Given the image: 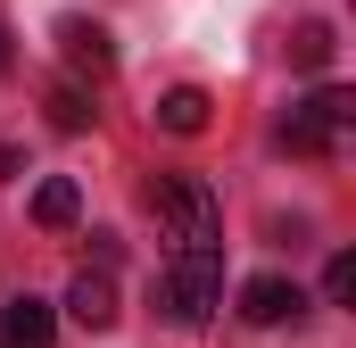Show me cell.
I'll list each match as a JSON object with an SVG mask.
<instances>
[{
	"mask_svg": "<svg viewBox=\"0 0 356 348\" xmlns=\"http://www.w3.org/2000/svg\"><path fill=\"white\" fill-rule=\"evenodd\" d=\"M58 340V315L42 299H8L0 307V348H50Z\"/></svg>",
	"mask_w": 356,
	"mask_h": 348,
	"instance_id": "7",
	"label": "cell"
},
{
	"mask_svg": "<svg viewBox=\"0 0 356 348\" xmlns=\"http://www.w3.org/2000/svg\"><path fill=\"white\" fill-rule=\"evenodd\" d=\"M149 216H158V232L175 241V258L224 241V207H216V191H207L199 174H158V182H149Z\"/></svg>",
	"mask_w": 356,
	"mask_h": 348,
	"instance_id": "1",
	"label": "cell"
},
{
	"mask_svg": "<svg viewBox=\"0 0 356 348\" xmlns=\"http://www.w3.org/2000/svg\"><path fill=\"white\" fill-rule=\"evenodd\" d=\"M158 307L175 315V324H207L216 307H224V258L216 249H191L158 274Z\"/></svg>",
	"mask_w": 356,
	"mask_h": 348,
	"instance_id": "2",
	"label": "cell"
},
{
	"mask_svg": "<svg viewBox=\"0 0 356 348\" xmlns=\"http://www.w3.org/2000/svg\"><path fill=\"white\" fill-rule=\"evenodd\" d=\"M307 299H298V282H282V274H257V282H241V315L249 324H290Z\"/></svg>",
	"mask_w": 356,
	"mask_h": 348,
	"instance_id": "6",
	"label": "cell"
},
{
	"mask_svg": "<svg viewBox=\"0 0 356 348\" xmlns=\"http://www.w3.org/2000/svg\"><path fill=\"white\" fill-rule=\"evenodd\" d=\"M0 67H8V33H0Z\"/></svg>",
	"mask_w": 356,
	"mask_h": 348,
	"instance_id": "14",
	"label": "cell"
},
{
	"mask_svg": "<svg viewBox=\"0 0 356 348\" xmlns=\"http://www.w3.org/2000/svg\"><path fill=\"white\" fill-rule=\"evenodd\" d=\"M323 299H332V307H348V299H356V258H348V249L323 265Z\"/></svg>",
	"mask_w": 356,
	"mask_h": 348,
	"instance_id": "12",
	"label": "cell"
},
{
	"mask_svg": "<svg viewBox=\"0 0 356 348\" xmlns=\"http://www.w3.org/2000/svg\"><path fill=\"white\" fill-rule=\"evenodd\" d=\"M8 174H17V150H8V141H0V182H8Z\"/></svg>",
	"mask_w": 356,
	"mask_h": 348,
	"instance_id": "13",
	"label": "cell"
},
{
	"mask_svg": "<svg viewBox=\"0 0 356 348\" xmlns=\"http://www.w3.org/2000/svg\"><path fill=\"white\" fill-rule=\"evenodd\" d=\"M332 50H340V42H332V25H323V17L290 25V67H298V75H323V67H332Z\"/></svg>",
	"mask_w": 356,
	"mask_h": 348,
	"instance_id": "9",
	"label": "cell"
},
{
	"mask_svg": "<svg viewBox=\"0 0 356 348\" xmlns=\"http://www.w3.org/2000/svg\"><path fill=\"white\" fill-rule=\"evenodd\" d=\"M58 58H67L75 75H108V67H116V42H108L99 17H58Z\"/></svg>",
	"mask_w": 356,
	"mask_h": 348,
	"instance_id": "4",
	"label": "cell"
},
{
	"mask_svg": "<svg viewBox=\"0 0 356 348\" xmlns=\"http://www.w3.org/2000/svg\"><path fill=\"white\" fill-rule=\"evenodd\" d=\"M67 315H75L83 332H108V324H116V282H108L99 265H83V274L67 282Z\"/></svg>",
	"mask_w": 356,
	"mask_h": 348,
	"instance_id": "5",
	"label": "cell"
},
{
	"mask_svg": "<svg viewBox=\"0 0 356 348\" xmlns=\"http://www.w3.org/2000/svg\"><path fill=\"white\" fill-rule=\"evenodd\" d=\"M348 125H356V91L323 84L315 100H298V108H290V125H282V150H298V158H332V150L348 141Z\"/></svg>",
	"mask_w": 356,
	"mask_h": 348,
	"instance_id": "3",
	"label": "cell"
},
{
	"mask_svg": "<svg viewBox=\"0 0 356 348\" xmlns=\"http://www.w3.org/2000/svg\"><path fill=\"white\" fill-rule=\"evenodd\" d=\"M42 108H50V125H58V133H83V125H91V100H83L75 84H50Z\"/></svg>",
	"mask_w": 356,
	"mask_h": 348,
	"instance_id": "11",
	"label": "cell"
},
{
	"mask_svg": "<svg viewBox=\"0 0 356 348\" xmlns=\"http://www.w3.org/2000/svg\"><path fill=\"white\" fill-rule=\"evenodd\" d=\"M75 216H83V191H75L67 174H50V182L33 191V224H42V232H67Z\"/></svg>",
	"mask_w": 356,
	"mask_h": 348,
	"instance_id": "8",
	"label": "cell"
},
{
	"mask_svg": "<svg viewBox=\"0 0 356 348\" xmlns=\"http://www.w3.org/2000/svg\"><path fill=\"white\" fill-rule=\"evenodd\" d=\"M158 125H166V133H207V91H199V84H175L166 100H158Z\"/></svg>",
	"mask_w": 356,
	"mask_h": 348,
	"instance_id": "10",
	"label": "cell"
}]
</instances>
